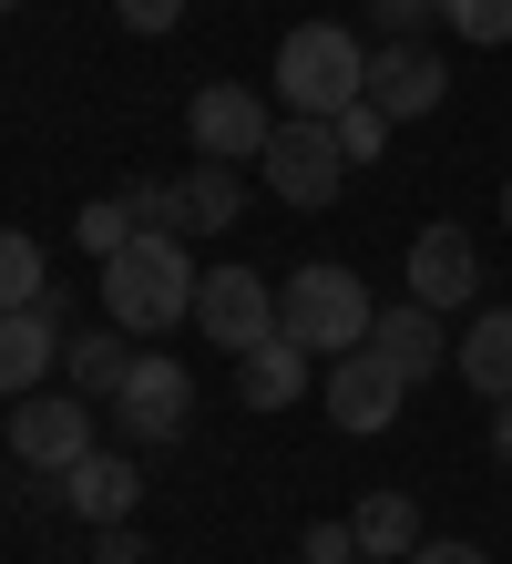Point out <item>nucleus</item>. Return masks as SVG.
Masks as SVG:
<instances>
[{
    "label": "nucleus",
    "mask_w": 512,
    "mask_h": 564,
    "mask_svg": "<svg viewBox=\"0 0 512 564\" xmlns=\"http://www.w3.org/2000/svg\"><path fill=\"white\" fill-rule=\"evenodd\" d=\"M195 247L185 237H133L102 257V318L123 328V339H164V328H195Z\"/></svg>",
    "instance_id": "nucleus-1"
},
{
    "label": "nucleus",
    "mask_w": 512,
    "mask_h": 564,
    "mask_svg": "<svg viewBox=\"0 0 512 564\" xmlns=\"http://www.w3.org/2000/svg\"><path fill=\"white\" fill-rule=\"evenodd\" d=\"M369 93V52H359V31H338V21H297L287 42H277V104L307 113V123H338Z\"/></svg>",
    "instance_id": "nucleus-2"
},
{
    "label": "nucleus",
    "mask_w": 512,
    "mask_h": 564,
    "mask_svg": "<svg viewBox=\"0 0 512 564\" xmlns=\"http://www.w3.org/2000/svg\"><path fill=\"white\" fill-rule=\"evenodd\" d=\"M369 318H380V308H369V288L338 268V257H307V268L277 288V328H287L297 349H318V359L359 349V339H369Z\"/></svg>",
    "instance_id": "nucleus-3"
},
{
    "label": "nucleus",
    "mask_w": 512,
    "mask_h": 564,
    "mask_svg": "<svg viewBox=\"0 0 512 564\" xmlns=\"http://www.w3.org/2000/svg\"><path fill=\"white\" fill-rule=\"evenodd\" d=\"M266 195L277 206H297V216H318V206H338V185H349V154H338V123H307V113H287L277 134H266Z\"/></svg>",
    "instance_id": "nucleus-4"
},
{
    "label": "nucleus",
    "mask_w": 512,
    "mask_h": 564,
    "mask_svg": "<svg viewBox=\"0 0 512 564\" xmlns=\"http://www.w3.org/2000/svg\"><path fill=\"white\" fill-rule=\"evenodd\" d=\"M410 390H421V380H410L380 339H359V349H338V359H328V421H338V431H359V442H380V431L400 421Z\"/></svg>",
    "instance_id": "nucleus-5"
},
{
    "label": "nucleus",
    "mask_w": 512,
    "mask_h": 564,
    "mask_svg": "<svg viewBox=\"0 0 512 564\" xmlns=\"http://www.w3.org/2000/svg\"><path fill=\"white\" fill-rule=\"evenodd\" d=\"M83 452H92V401L83 390H31V401L11 411V462L31 482H62Z\"/></svg>",
    "instance_id": "nucleus-6"
},
{
    "label": "nucleus",
    "mask_w": 512,
    "mask_h": 564,
    "mask_svg": "<svg viewBox=\"0 0 512 564\" xmlns=\"http://www.w3.org/2000/svg\"><path fill=\"white\" fill-rule=\"evenodd\" d=\"M195 328H205V349L247 359L257 339H277V288H266L257 268H205V288H195Z\"/></svg>",
    "instance_id": "nucleus-7"
},
{
    "label": "nucleus",
    "mask_w": 512,
    "mask_h": 564,
    "mask_svg": "<svg viewBox=\"0 0 512 564\" xmlns=\"http://www.w3.org/2000/svg\"><path fill=\"white\" fill-rule=\"evenodd\" d=\"M102 411H123V442H175L185 411H195V380H185V359L133 349V370H123V390H113Z\"/></svg>",
    "instance_id": "nucleus-8"
},
{
    "label": "nucleus",
    "mask_w": 512,
    "mask_h": 564,
    "mask_svg": "<svg viewBox=\"0 0 512 564\" xmlns=\"http://www.w3.org/2000/svg\"><path fill=\"white\" fill-rule=\"evenodd\" d=\"M185 134H195V154H205V164H257V154H266V134H277V113H266L247 83H205L195 104H185Z\"/></svg>",
    "instance_id": "nucleus-9"
},
{
    "label": "nucleus",
    "mask_w": 512,
    "mask_h": 564,
    "mask_svg": "<svg viewBox=\"0 0 512 564\" xmlns=\"http://www.w3.org/2000/svg\"><path fill=\"white\" fill-rule=\"evenodd\" d=\"M369 104H380L390 123H421L451 104V62H440L431 42H380L369 52Z\"/></svg>",
    "instance_id": "nucleus-10"
},
{
    "label": "nucleus",
    "mask_w": 512,
    "mask_h": 564,
    "mask_svg": "<svg viewBox=\"0 0 512 564\" xmlns=\"http://www.w3.org/2000/svg\"><path fill=\"white\" fill-rule=\"evenodd\" d=\"M410 297H421V308H471V297H482V247L461 237V226H421V237H410Z\"/></svg>",
    "instance_id": "nucleus-11"
},
{
    "label": "nucleus",
    "mask_w": 512,
    "mask_h": 564,
    "mask_svg": "<svg viewBox=\"0 0 512 564\" xmlns=\"http://www.w3.org/2000/svg\"><path fill=\"white\" fill-rule=\"evenodd\" d=\"M62 370V288L42 308H0V401H31Z\"/></svg>",
    "instance_id": "nucleus-12"
},
{
    "label": "nucleus",
    "mask_w": 512,
    "mask_h": 564,
    "mask_svg": "<svg viewBox=\"0 0 512 564\" xmlns=\"http://www.w3.org/2000/svg\"><path fill=\"white\" fill-rule=\"evenodd\" d=\"M451 370H461V390H482V401H512V308H471L461 318Z\"/></svg>",
    "instance_id": "nucleus-13"
},
{
    "label": "nucleus",
    "mask_w": 512,
    "mask_h": 564,
    "mask_svg": "<svg viewBox=\"0 0 512 564\" xmlns=\"http://www.w3.org/2000/svg\"><path fill=\"white\" fill-rule=\"evenodd\" d=\"M133 492H144V482H133V462L102 452V442L73 462V473H62V503H73L83 523H133Z\"/></svg>",
    "instance_id": "nucleus-14"
},
{
    "label": "nucleus",
    "mask_w": 512,
    "mask_h": 564,
    "mask_svg": "<svg viewBox=\"0 0 512 564\" xmlns=\"http://www.w3.org/2000/svg\"><path fill=\"white\" fill-rule=\"evenodd\" d=\"M369 339H380L410 380H431V370H451V328H440V308H421V297H400V308L369 318Z\"/></svg>",
    "instance_id": "nucleus-15"
},
{
    "label": "nucleus",
    "mask_w": 512,
    "mask_h": 564,
    "mask_svg": "<svg viewBox=\"0 0 512 564\" xmlns=\"http://www.w3.org/2000/svg\"><path fill=\"white\" fill-rule=\"evenodd\" d=\"M307 359H318V349H297L287 328H277V339H257L247 359H236V401H247V411H287L297 390H307Z\"/></svg>",
    "instance_id": "nucleus-16"
},
{
    "label": "nucleus",
    "mask_w": 512,
    "mask_h": 564,
    "mask_svg": "<svg viewBox=\"0 0 512 564\" xmlns=\"http://www.w3.org/2000/svg\"><path fill=\"white\" fill-rule=\"evenodd\" d=\"M349 534H359V554H380V564H410L431 534H421V503L410 492H369V503L349 513Z\"/></svg>",
    "instance_id": "nucleus-17"
},
{
    "label": "nucleus",
    "mask_w": 512,
    "mask_h": 564,
    "mask_svg": "<svg viewBox=\"0 0 512 564\" xmlns=\"http://www.w3.org/2000/svg\"><path fill=\"white\" fill-rule=\"evenodd\" d=\"M123 370H133V339H123V328H83V339H62V380H73L83 401H113Z\"/></svg>",
    "instance_id": "nucleus-18"
},
{
    "label": "nucleus",
    "mask_w": 512,
    "mask_h": 564,
    "mask_svg": "<svg viewBox=\"0 0 512 564\" xmlns=\"http://www.w3.org/2000/svg\"><path fill=\"white\" fill-rule=\"evenodd\" d=\"M42 297H52V257L21 226H0V308H42Z\"/></svg>",
    "instance_id": "nucleus-19"
},
{
    "label": "nucleus",
    "mask_w": 512,
    "mask_h": 564,
    "mask_svg": "<svg viewBox=\"0 0 512 564\" xmlns=\"http://www.w3.org/2000/svg\"><path fill=\"white\" fill-rule=\"evenodd\" d=\"M236 206H247L236 164H195V175H185V237H195V226H205V237H216V226H236Z\"/></svg>",
    "instance_id": "nucleus-20"
},
{
    "label": "nucleus",
    "mask_w": 512,
    "mask_h": 564,
    "mask_svg": "<svg viewBox=\"0 0 512 564\" xmlns=\"http://www.w3.org/2000/svg\"><path fill=\"white\" fill-rule=\"evenodd\" d=\"M440 21H451V42H482V52L512 42V0H440Z\"/></svg>",
    "instance_id": "nucleus-21"
},
{
    "label": "nucleus",
    "mask_w": 512,
    "mask_h": 564,
    "mask_svg": "<svg viewBox=\"0 0 512 564\" xmlns=\"http://www.w3.org/2000/svg\"><path fill=\"white\" fill-rule=\"evenodd\" d=\"M73 237H83L92 257H113V247H133V237H144V226H133V206H123V195H92V206L73 216Z\"/></svg>",
    "instance_id": "nucleus-22"
},
{
    "label": "nucleus",
    "mask_w": 512,
    "mask_h": 564,
    "mask_svg": "<svg viewBox=\"0 0 512 564\" xmlns=\"http://www.w3.org/2000/svg\"><path fill=\"white\" fill-rule=\"evenodd\" d=\"M123 206L144 237H185V185H123Z\"/></svg>",
    "instance_id": "nucleus-23"
},
{
    "label": "nucleus",
    "mask_w": 512,
    "mask_h": 564,
    "mask_svg": "<svg viewBox=\"0 0 512 564\" xmlns=\"http://www.w3.org/2000/svg\"><path fill=\"white\" fill-rule=\"evenodd\" d=\"M380 144H390V113H380V104L359 93V104L338 113V154H349V164H380Z\"/></svg>",
    "instance_id": "nucleus-24"
},
{
    "label": "nucleus",
    "mask_w": 512,
    "mask_h": 564,
    "mask_svg": "<svg viewBox=\"0 0 512 564\" xmlns=\"http://www.w3.org/2000/svg\"><path fill=\"white\" fill-rule=\"evenodd\" d=\"M369 21H380L390 42H421V31L440 21V0H369Z\"/></svg>",
    "instance_id": "nucleus-25"
},
{
    "label": "nucleus",
    "mask_w": 512,
    "mask_h": 564,
    "mask_svg": "<svg viewBox=\"0 0 512 564\" xmlns=\"http://www.w3.org/2000/svg\"><path fill=\"white\" fill-rule=\"evenodd\" d=\"M297 564H359V534H349V523H307V534H297Z\"/></svg>",
    "instance_id": "nucleus-26"
},
{
    "label": "nucleus",
    "mask_w": 512,
    "mask_h": 564,
    "mask_svg": "<svg viewBox=\"0 0 512 564\" xmlns=\"http://www.w3.org/2000/svg\"><path fill=\"white\" fill-rule=\"evenodd\" d=\"M92 564H144V534L133 523H92Z\"/></svg>",
    "instance_id": "nucleus-27"
},
{
    "label": "nucleus",
    "mask_w": 512,
    "mask_h": 564,
    "mask_svg": "<svg viewBox=\"0 0 512 564\" xmlns=\"http://www.w3.org/2000/svg\"><path fill=\"white\" fill-rule=\"evenodd\" d=\"M113 11H123V31H175L185 0H113Z\"/></svg>",
    "instance_id": "nucleus-28"
},
{
    "label": "nucleus",
    "mask_w": 512,
    "mask_h": 564,
    "mask_svg": "<svg viewBox=\"0 0 512 564\" xmlns=\"http://www.w3.org/2000/svg\"><path fill=\"white\" fill-rule=\"evenodd\" d=\"M410 564H492V554H482V544H440V534H431V544L410 554Z\"/></svg>",
    "instance_id": "nucleus-29"
},
{
    "label": "nucleus",
    "mask_w": 512,
    "mask_h": 564,
    "mask_svg": "<svg viewBox=\"0 0 512 564\" xmlns=\"http://www.w3.org/2000/svg\"><path fill=\"white\" fill-rule=\"evenodd\" d=\"M492 462L512 473V401H492Z\"/></svg>",
    "instance_id": "nucleus-30"
},
{
    "label": "nucleus",
    "mask_w": 512,
    "mask_h": 564,
    "mask_svg": "<svg viewBox=\"0 0 512 564\" xmlns=\"http://www.w3.org/2000/svg\"><path fill=\"white\" fill-rule=\"evenodd\" d=\"M502 226H512V185H502Z\"/></svg>",
    "instance_id": "nucleus-31"
},
{
    "label": "nucleus",
    "mask_w": 512,
    "mask_h": 564,
    "mask_svg": "<svg viewBox=\"0 0 512 564\" xmlns=\"http://www.w3.org/2000/svg\"><path fill=\"white\" fill-rule=\"evenodd\" d=\"M359 564H380V554H359Z\"/></svg>",
    "instance_id": "nucleus-32"
},
{
    "label": "nucleus",
    "mask_w": 512,
    "mask_h": 564,
    "mask_svg": "<svg viewBox=\"0 0 512 564\" xmlns=\"http://www.w3.org/2000/svg\"><path fill=\"white\" fill-rule=\"evenodd\" d=\"M0 11H11V0H0Z\"/></svg>",
    "instance_id": "nucleus-33"
}]
</instances>
